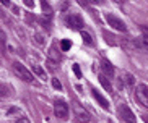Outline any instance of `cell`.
<instances>
[{"instance_id": "18", "label": "cell", "mask_w": 148, "mask_h": 123, "mask_svg": "<svg viewBox=\"0 0 148 123\" xmlns=\"http://www.w3.org/2000/svg\"><path fill=\"white\" fill-rule=\"evenodd\" d=\"M85 3H90V5H103L104 3V0H82Z\"/></svg>"}, {"instance_id": "23", "label": "cell", "mask_w": 148, "mask_h": 123, "mask_svg": "<svg viewBox=\"0 0 148 123\" xmlns=\"http://www.w3.org/2000/svg\"><path fill=\"white\" fill-rule=\"evenodd\" d=\"M36 42H38V44H42V39H41V36H38V34H36Z\"/></svg>"}, {"instance_id": "11", "label": "cell", "mask_w": 148, "mask_h": 123, "mask_svg": "<svg viewBox=\"0 0 148 123\" xmlns=\"http://www.w3.org/2000/svg\"><path fill=\"white\" fill-rule=\"evenodd\" d=\"M33 71H34L36 75L39 76V78H42V79H46V71L41 68L39 65H33Z\"/></svg>"}, {"instance_id": "25", "label": "cell", "mask_w": 148, "mask_h": 123, "mask_svg": "<svg viewBox=\"0 0 148 123\" xmlns=\"http://www.w3.org/2000/svg\"><path fill=\"white\" fill-rule=\"evenodd\" d=\"M143 120H145V123H148V115H143Z\"/></svg>"}, {"instance_id": "12", "label": "cell", "mask_w": 148, "mask_h": 123, "mask_svg": "<svg viewBox=\"0 0 148 123\" xmlns=\"http://www.w3.org/2000/svg\"><path fill=\"white\" fill-rule=\"evenodd\" d=\"M82 39H83V42H85V44H88V45L93 44V37H91V34H90V32L82 31Z\"/></svg>"}, {"instance_id": "2", "label": "cell", "mask_w": 148, "mask_h": 123, "mask_svg": "<svg viewBox=\"0 0 148 123\" xmlns=\"http://www.w3.org/2000/svg\"><path fill=\"white\" fill-rule=\"evenodd\" d=\"M13 71L23 79V81H26V83H31V81L34 79L33 73H31V71L28 70L23 63H20V62H15V63H13Z\"/></svg>"}, {"instance_id": "22", "label": "cell", "mask_w": 148, "mask_h": 123, "mask_svg": "<svg viewBox=\"0 0 148 123\" xmlns=\"http://www.w3.org/2000/svg\"><path fill=\"white\" fill-rule=\"evenodd\" d=\"M16 123H31V122L26 118V117H20V118L16 120Z\"/></svg>"}, {"instance_id": "10", "label": "cell", "mask_w": 148, "mask_h": 123, "mask_svg": "<svg viewBox=\"0 0 148 123\" xmlns=\"http://www.w3.org/2000/svg\"><path fill=\"white\" fill-rule=\"evenodd\" d=\"M99 83H101V86H103V88H104L108 92H111V91H112L111 81L108 79V76H106V75H99Z\"/></svg>"}, {"instance_id": "19", "label": "cell", "mask_w": 148, "mask_h": 123, "mask_svg": "<svg viewBox=\"0 0 148 123\" xmlns=\"http://www.w3.org/2000/svg\"><path fill=\"white\" fill-rule=\"evenodd\" d=\"M52 86H54L56 89H59V91L62 89V83H60V81H59L57 78H54V79H52Z\"/></svg>"}, {"instance_id": "20", "label": "cell", "mask_w": 148, "mask_h": 123, "mask_svg": "<svg viewBox=\"0 0 148 123\" xmlns=\"http://www.w3.org/2000/svg\"><path fill=\"white\" fill-rule=\"evenodd\" d=\"M73 73L77 75V78H82V71H80V66L78 65H73Z\"/></svg>"}, {"instance_id": "21", "label": "cell", "mask_w": 148, "mask_h": 123, "mask_svg": "<svg viewBox=\"0 0 148 123\" xmlns=\"http://www.w3.org/2000/svg\"><path fill=\"white\" fill-rule=\"evenodd\" d=\"M23 2H25V5H26L28 8H33L34 7V2L33 0H23Z\"/></svg>"}, {"instance_id": "9", "label": "cell", "mask_w": 148, "mask_h": 123, "mask_svg": "<svg viewBox=\"0 0 148 123\" xmlns=\"http://www.w3.org/2000/svg\"><path fill=\"white\" fill-rule=\"evenodd\" d=\"M101 68H103V71H104V75L106 76H112L114 75V66L109 63L108 60H101Z\"/></svg>"}, {"instance_id": "8", "label": "cell", "mask_w": 148, "mask_h": 123, "mask_svg": "<svg viewBox=\"0 0 148 123\" xmlns=\"http://www.w3.org/2000/svg\"><path fill=\"white\" fill-rule=\"evenodd\" d=\"M91 94H93V97H95L96 101H98V104H99L101 107L104 110H109V102H108V99H106L101 92H98V89H91Z\"/></svg>"}, {"instance_id": "24", "label": "cell", "mask_w": 148, "mask_h": 123, "mask_svg": "<svg viewBox=\"0 0 148 123\" xmlns=\"http://www.w3.org/2000/svg\"><path fill=\"white\" fill-rule=\"evenodd\" d=\"M2 3H3V5H7V7H8V5H10V0H2Z\"/></svg>"}, {"instance_id": "17", "label": "cell", "mask_w": 148, "mask_h": 123, "mask_svg": "<svg viewBox=\"0 0 148 123\" xmlns=\"http://www.w3.org/2000/svg\"><path fill=\"white\" fill-rule=\"evenodd\" d=\"M122 78L125 79V83L129 84V86H134V83H135V81H134V76H132L130 73H125V75L122 76Z\"/></svg>"}, {"instance_id": "15", "label": "cell", "mask_w": 148, "mask_h": 123, "mask_svg": "<svg viewBox=\"0 0 148 123\" xmlns=\"http://www.w3.org/2000/svg\"><path fill=\"white\" fill-rule=\"evenodd\" d=\"M70 47H72V42H70L69 39H64V41L60 42V49L64 50V52H67V50H69Z\"/></svg>"}, {"instance_id": "3", "label": "cell", "mask_w": 148, "mask_h": 123, "mask_svg": "<svg viewBox=\"0 0 148 123\" xmlns=\"http://www.w3.org/2000/svg\"><path fill=\"white\" fill-rule=\"evenodd\" d=\"M106 21H108L109 26L114 28L116 31H121V32H125L127 31L125 23L122 21L121 18H117L116 15H112V13H106Z\"/></svg>"}, {"instance_id": "5", "label": "cell", "mask_w": 148, "mask_h": 123, "mask_svg": "<svg viewBox=\"0 0 148 123\" xmlns=\"http://www.w3.org/2000/svg\"><path fill=\"white\" fill-rule=\"evenodd\" d=\"M65 24L70 28V29H75V31H80L85 24H83V20L78 16V15H75V13H70L67 15L65 18Z\"/></svg>"}, {"instance_id": "6", "label": "cell", "mask_w": 148, "mask_h": 123, "mask_svg": "<svg viewBox=\"0 0 148 123\" xmlns=\"http://www.w3.org/2000/svg\"><path fill=\"white\" fill-rule=\"evenodd\" d=\"M117 114H119V117H121L124 122H127V123H135V122H137V118H135L134 112H132V110L129 109V105H125V104L119 105Z\"/></svg>"}, {"instance_id": "7", "label": "cell", "mask_w": 148, "mask_h": 123, "mask_svg": "<svg viewBox=\"0 0 148 123\" xmlns=\"http://www.w3.org/2000/svg\"><path fill=\"white\" fill-rule=\"evenodd\" d=\"M75 115H77V122L78 123H90L91 122V117L86 110H83L82 107H75Z\"/></svg>"}, {"instance_id": "14", "label": "cell", "mask_w": 148, "mask_h": 123, "mask_svg": "<svg viewBox=\"0 0 148 123\" xmlns=\"http://www.w3.org/2000/svg\"><path fill=\"white\" fill-rule=\"evenodd\" d=\"M49 60H52V62H59V60H60V55H57V53H56L54 47L49 50Z\"/></svg>"}, {"instance_id": "16", "label": "cell", "mask_w": 148, "mask_h": 123, "mask_svg": "<svg viewBox=\"0 0 148 123\" xmlns=\"http://www.w3.org/2000/svg\"><path fill=\"white\" fill-rule=\"evenodd\" d=\"M142 34H143V44L148 47V26H142Z\"/></svg>"}, {"instance_id": "1", "label": "cell", "mask_w": 148, "mask_h": 123, "mask_svg": "<svg viewBox=\"0 0 148 123\" xmlns=\"http://www.w3.org/2000/svg\"><path fill=\"white\" fill-rule=\"evenodd\" d=\"M54 114H56L57 118L60 120H67L69 118V104L62 99H57L54 102Z\"/></svg>"}, {"instance_id": "13", "label": "cell", "mask_w": 148, "mask_h": 123, "mask_svg": "<svg viewBox=\"0 0 148 123\" xmlns=\"http://www.w3.org/2000/svg\"><path fill=\"white\" fill-rule=\"evenodd\" d=\"M41 7H42V10H44V15H47V16H51V13H52V10H51V7H49V3L46 2V0H41Z\"/></svg>"}, {"instance_id": "4", "label": "cell", "mask_w": 148, "mask_h": 123, "mask_svg": "<svg viewBox=\"0 0 148 123\" xmlns=\"http://www.w3.org/2000/svg\"><path fill=\"white\" fill-rule=\"evenodd\" d=\"M135 99L142 107H148V86L147 84H138L135 91Z\"/></svg>"}]
</instances>
